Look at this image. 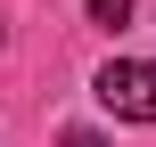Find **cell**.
Returning a JSON list of instances; mask_svg holds the SVG:
<instances>
[{"label": "cell", "mask_w": 156, "mask_h": 147, "mask_svg": "<svg viewBox=\"0 0 156 147\" xmlns=\"http://www.w3.org/2000/svg\"><path fill=\"white\" fill-rule=\"evenodd\" d=\"M90 25H107V33H123V25H132V0H90Z\"/></svg>", "instance_id": "cell-2"}, {"label": "cell", "mask_w": 156, "mask_h": 147, "mask_svg": "<svg viewBox=\"0 0 156 147\" xmlns=\"http://www.w3.org/2000/svg\"><path fill=\"white\" fill-rule=\"evenodd\" d=\"M90 98L107 115H123V123H156V57H107Z\"/></svg>", "instance_id": "cell-1"}, {"label": "cell", "mask_w": 156, "mask_h": 147, "mask_svg": "<svg viewBox=\"0 0 156 147\" xmlns=\"http://www.w3.org/2000/svg\"><path fill=\"white\" fill-rule=\"evenodd\" d=\"M58 147H107V139H99V131H66Z\"/></svg>", "instance_id": "cell-3"}]
</instances>
